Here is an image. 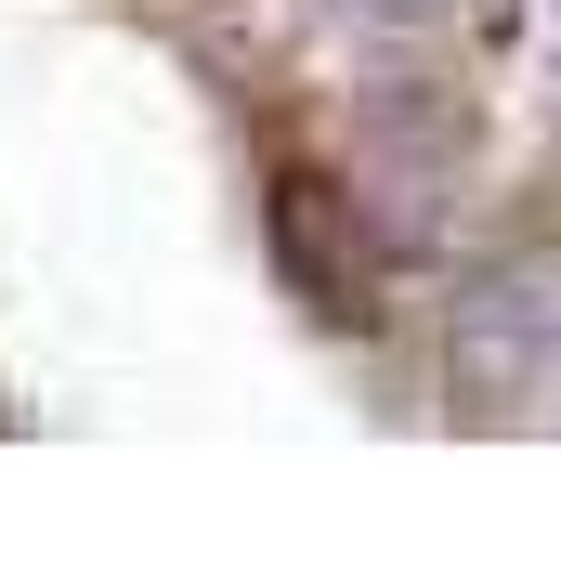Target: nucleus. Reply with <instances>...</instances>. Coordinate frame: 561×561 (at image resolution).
<instances>
[{
	"mask_svg": "<svg viewBox=\"0 0 561 561\" xmlns=\"http://www.w3.org/2000/svg\"><path fill=\"white\" fill-rule=\"evenodd\" d=\"M549 39H561V0H549Z\"/></svg>",
	"mask_w": 561,
	"mask_h": 561,
	"instance_id": "nucleus-3",
	"label": "nucleus"
},
{
	"mask_svg": "<svg viewBox=\"0 0 561 561\" xmlns=\"http://www.w3.org/2000/svg\"><path fill=\"white\" fill-rule=\"evenodd\" d=\"M327 13H353V26H379V39H431V26H470L483 0H327Z\"/></svg>",
	"mask_w": 561,
	"mask_h": 561,
	"instance_id": "nucleus-2",
	"label": "nucleus"
},
{
	"mask_svg": "<svg viewBox=\"0 0 561 561\" xmlns=\"http://www.w3.org/2000/svg\"><path fill=\"white\" fill-rule=\"evenodd\" d=\"M444 366L470 405H561V249H510L457 287Z\"/></svg>",
	"mask_w": 561,
	"mask_h": 561,
	"instance_id": "nucleus-1",
	"label": "nucleus"
}]
</instances>
